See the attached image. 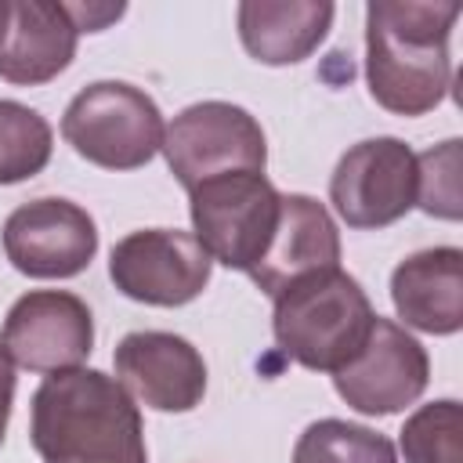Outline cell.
Masks as SVG:
<instances>
[{"instance_id": "44dd1931", "label": "cell", "mask_w": 463, "mask_h": 463, "mask_svg": "<svg viewBox=\"0 0 463 463\" xmlns=\"http://www.w3.org/2000/svg\"><path fill=\"white\" fill-rule=\"evenodd\" d=\"M65 11H69V18H72V25L83 33H98V29H105L112 18H119L123 14V4H65Z\"/></svg>"}, {"instance_id": "ac0fdd59", "label": "cell", "mask_w": 463, "mask_h": 463, "mask_svg": "<svg viewBox=\"0 0 463 463\" xmlns=\"http://www.w3.org/2000/svg\"><path fill=\"white\" fill-rule=\"evenodd\" d=\"M51 127L40 112L18 101H0V184L40 174L51 159Z\"/></svg>"}, {"instance_id": "7c38bea8", "label": "cell", "mask_w": 463, "mask_h": 463, "mask_svg": "<svg viewBox=\"0 0 463 463\" xmlns=\"http://www.w3.org/2000/svg\"><path fill=\"white\" fill-rule=\"evenodd\" d=\"M112 362L119 387L156 412H188L206 394V362L184 336L159 329L127 333Z\"/></svg>"}, {"instance_id": "7402d4cb", "label": "cell", "mask_w": 463, "mask_h": 463, "mask_svg": "<svg viewBox=\"0 0 463 463\" xmlns=\"http://www.w3.org/2000/svg\"><path fill=\"white\" fill-rule=\"evenodd\" d=\"M11 402H14V362L0 344V445H4L7 420H11Z\"/></svg>"}, {"instance_id": "9c48e42d", "label": "cell", "mask_w": 463, "mask_h": 463, "mask_svg": "<svg viewBox=\"0 0 463 463\" xmlns=\"http://www.w3.org/2000/svg\"><path fill=\"white\" fill-rule=\"evenodd\" d=\"M11 362L29 373H69L94 347L90 307L65 289H33L14 300L0 336Z\"/></svg>"}, {"instance_id": "2e32d148", "label": "cell", "mask_w": 463, "mask_h": 463, "mask_svg": "<svg viewBox=\"0 0 463 463\" xmlns=\"http://www.w3.org/2000/svg\"><path fill=\"white\" fill-rule=\"evenodd\" d=\"M336 7L329 0H246L239 4V36L242 47L264 65L304 61L329 33Z\"/></svg>"}, {"instance_id": "ffe728a7", "label": "cell", "mask_w": 463, "mask_h": 463, "mask_svg": "<svg viewBox=\"0 0 463 463\" xmlns=\"http://www.w3.org/2000/svg\"><path fill=\"white\" fill-rule=\"evenodd\" d=\"M416 206L430 217H459V141L416 156Z\"/></svg>"}, {"instance_id": "ba28073f", "label": "cell", "mask_w": 463, "mask_h": 463, "mask_svg": "<svg viewBox=\"0 0 463 463\" xmlns=\"http://www.w3.org/2000/svg\"><path fill=\"white\" fill-rule=\"evenodd\" d=\"M210 253L188 232L145 228L112 246L109 275L130 300L177 307L195 300L210 282Z\"/></svg>"}, {"instance_id": "7a4b0ae2", "label": "cell", "mask_w": 463, "mask_h": 463, "mask_svg": "<svg viewBox=\"0 0 463 463\" xmlns=\"http://www.w3.org/2000/svg\"><path fill=\"white\" fill-rule=\"evenodd\" d=\"M29 434L43 463H148L134 398L98 369L47 376L33 394Z\"/></svg>"}, {"instance_id": "52a82bcc", "label": "cell", "mask_w": 463, "mask_h": 463, "mask_svg": "<svg viewBox=\"0 0 463 463\" xmlns=\"http://www.w3.org/2000/svg\"><path fill=\"white\" fill-rule=\"evenodd\" d=\"M329 199L347 228H387L416 206V156L398 137L347 148L333 170Z\"/></svg>"}, {"instance_id": "6da1fadb", "label": "cell", "mask_w": 463, "mask_h": 463, "mask_svg": "<svg viewBox=\"0 0 463 463\" xmlns=\"http://www.w3.org/2000/svg\"><path fill=\"white\" fill-rule=\"evenodd\" d=\"M456 0H376L365 7V80L376 105L394 116H423L441 105L452 61L449 33Z\"/></svg>"}, {"instance_id": "4fadbf2b", "label": "cell", "mask_w": 463, "mask_h": 463, "mask_svg": "<svg viewBox=\"0 0 463 463\" xmlns=\"http://www.w3.org/2000/svg\"><path fill=\"white\" fill-rule=\"evenodd\" d=\"M80 29L65 4L51 0H0V80L47 83L69 69Z\"/></svg>"}, {"instance_id": "8992f818", "label": "cell", "mask_w": 463, "mask_h": 463, "mask_svg": "<svg viewBox=\"0 0 463 463\" xmlns=\"http://www.w3.org/2000/svg\"><path fill=\"white\" fill-rule=\"evenodd\" d=\"M163 152L174 177L188 192L224 174H264L268 163V141L260 123L232 101H199L177 112L166 127Z\"/></svg>"}, {"instance_id": "8fae6325", "label": "cell", "mask_w": 463, "mask_h": 463, "mask_svg": "<svg viewBox=\"0 0 463 463\" xmlns=\"http://www.w3.org/2000/svg\"><path fill=\"white\" fill-rule=\"evenodd\" d=\"M4 253L29 279H72L94 260L98 228L69 199H33L4 221Z\"/></svg>"}, {"instance_id": "3957f363", "label": "cell", "mask_w": 463, "mask_h": 463, "mask_svg": "<svg viewBox=\"0 0 463 463\" xmlns=\"http://www.w3.org/2000/svg\"><path fill=\"white\" fill-rule=\"evenodd\" d=\"M376 311L344 268H322L275 293L271 329L279 347L315 373H340L358 358Z\"/></svg>"}, {"instance_id": "d6986e66", "label": "cell", "mask_w": 463, "mask_h": 463, "mask_svg": "<svg viewBox=\"0 0 463 463\" xmlns=\"http://www.w3.org/2000/svg\"><path fill=\"white\" fill-rule=\"evenodd\" d=\"M405 463H463V412L459 402L441 398L416 409L402 427Z\"/></svg>"}, {"instance_id": "5b68a950", "label": "cell", "mask_w": 463, "mask_h": 463, "mask_svg": "<svg viewBox=\"0 0 463 463\" xmlns=\"http://www.w3.org/2000/svg\"><path fill=\"white\" fill-rule=\"evenodd\" d=\"M188 199L195 242L210 253V260L250 275L279 224L282 195L275 184L257 170H242L195 184Z\"/></svg>"}, {"instance_id": "5bb4252c", "label": "cell", "mask_w": 463, "mask_h": 463, "mask_svg": "<svg viewBox=\"0 0 463 463\" xmlns=\"http://www.w3.org/2000/svg\"><path fill=\"white\" fill-rule=\"evenodd\" d=\"M322 268H340V235L329 217V210L311 199V195H282L279 203V224L275 235L250 271V279L264 293H279L300 275L322 271Z\"/></svg>"}, {"instance_id": "30bf717a", "label": "cell", "mask_w": 463, "mask_h": 463, "mask_svg": "<svg viewBox=\"0 0 463 463\" xmlns=\"http://www.w3.org/2000/svg\"><path fill=\"white\" fill-rule=\"evenodd\" d=\"M427 380H430V362L423 344L409 336L398 322L380 315L358 358L347 362L340 373H333L336 394L365 416H391L412 405L427 391Z\"/></svg>"}, {"instance_id": "9a60e30c", "label": "cell", "mask_w": 463, "mask_h": 463, "mask_svg": "<svg viewBox=\"0 0 463 463\" xmlns=\"http://www.w3.org/2000/svg\"><path fill=\"white\" fill-rule=\"evenodd\" d=\"M391 300L405 326L434 336L456 333L463 326V253L434 246L405 257L391 275Z\"/></svg>"}, {"instance_id": "277c9868", "label": "cell", "mask_w": 463, "mask_h": 463, "mask_svg": "<svg viewBox=\"0 0 463 463\" xmlns=\"http://www.w3.org/2000/svg\"><path fill=\"white\" fill-rule=\"evenodd\" d=\"M61 137L94 166L137 170L163 148L166 127L159 105L145 90L119 80H98L69 101Z\"/></svg>"}, {"instance_id": "e0dca14e", "label": "cell", "mask_w": 463, "mask_h": 463, "mask_svg": "<svg viewBox=\"0 0 463 463\" xmlns=\"http://www.w3.org/2000/svg\"><path fill=\"white\" fill-rule=\"evenodd\" d=\"M293 463H398V452L383 434L362 423L318 420L300 434Z\"/></svg>"}]
</instances>
